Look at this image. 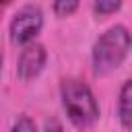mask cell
<instances>
[{"instance_id": "6da1fadb", "label": "cell", "mask_w": 132, "mask_h": 132, "mask_svg": "<svg viewBox=\"0 0 132 132\" xmlns=\"http://www.w3.org/2000/svg\"><path fill=\"white\" fill-rule=\"evenodd\" d=\"M60 97L64 111L76 130H87L99 120V105L87 82L78 78H64L60 82Z\"/></svg>"}, {"instance_id": "277c9868", "label": "cell", "mask_w": 132, "mask_h": 132, "mask_svg": "<svg viewBox=\"0 0 132 132\" xmlns=\"http://www.w3.org/2000/svg\"><path fill=\"white\" fill-rule=\"evenodd\" d=\"M45 60H47V54H45V47L39 45V43H27L25 50L21 52L19 56V62H16V74L21 80H31L35 78L43 66H45Z\"/></svg>"}, {"instance_id": "7a4b0ae2", "label": "cell", "mask_w": 132, "mask_h": 132, "mask_svg": "<svg viewBox=\"0 0 132 132\" xmlns=\"http://www.w3.org/2000/svg\"><path fill=\"white\" fill-rule=\"evenodd\" d=\"M132 50V35L124 25L109 27L93 45V70L97 76L113 72L128 58Z\"/></svg>"}, {"instance_id": "3957f363", "label": "cell", "mask_w": 132, "mask_h": 132, "mask_svg": "<svg viewBox=\"0 0 132 132\" xmlns=\"http://www.w3.org/2000/svg\"><path fill=\"white\" fill-rule=\"evenodd\" d=\"M43 27V14L37 6L29 4L23 6L10 21V39L12 43L19 45H27L33 41V37L41 31Z\"/></svg>"}, {"instance_id": "9c48e42d", "label": "cell", "mask_w": 132, "mask_h": 132, "mask_svg": "<svg viewBox=\"0 0 132 132\" xmlns=\"http://www.w3.org/2000/svg\"><path fill=\"white\" fill-rule=\"evenodd\" d=\"M2 2H4V4H10V2H12V0H2Z\"/></svg>"}, {"instance_id": "5b68a950", "label": "cell", "mask_w": 132, "mask_h": 132, "mask_svg": "<svg viewBox=\"0 0 132 132\" xmlns=\"http://www.w3.org/2000/svg\"><path fill=\"white\" fill-rule=\"evenodd\" d=\"M118 118L120 124L132 132V80H126L120 89V99H118Z\"/></svg>"}, {"instance_id": "52a82bcc", "label": "cell", "mask_w": 132, "mask_h": 132, "mask_svg": "<svg viewBox=\"0 0 132 132\" xmlns=\"http://www.w3.org/2000/svg\"><path fill=\"white\" fill-rule=\"evenodd\" d=\"M78 8V0H54V12L56 16H70Z\"/></svg>"}, {"instance_id": "8992f818", "label": "cell", "mask_w": 132, "mask_h": 132, "mask_svg": "<svg viewBox=\"0 0 132 132\" xmlns=\"http://www.w3.org/2000/svg\"><path fill=\"white\" fill-rule=\"evenodd\" d=\"M120 6H122V0H95L93 2V10L99 16H107L116 10H120Z\"/></svg>"}, {"instance_id": "ba28073f", "label": "cell", "mask_w": 132, "mask_h": 132, "mask_svg": "<svg viewBox=\"0 0 132 132\" xmlns=\"http://www.w3.org/2000/svg\"><path fill=\"white\" fill-rule=\"evenodd\" d=\"M12 132H37V128H35V124H33L31 118L21 116V118L14 122V126H12Z\"/></svg>"}]
</instances>
